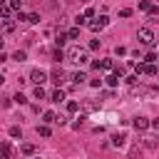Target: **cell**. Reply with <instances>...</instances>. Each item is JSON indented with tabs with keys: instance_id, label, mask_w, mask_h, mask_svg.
Returning <instances> with one entry per match:
<instances>
[{
	"instance_id": "obj_1",
	"label": "cell",
	"mask_w": 159,
	"mask_h": 159,
	"mask_svg": "<svg viewBox=\"0 0 159 159\" xmlns=\"http://www.w3.org/2000/svg\"><path fill=\"white\" fill-rule=\"evenodd\" d=\"M65 55H67V60H70V62H75V65H84V62H87V55H84V50H82V47H70Z\"/></svg>"
},
{
	"instance_id": "obj_2",
	"label": "cell",
	"mask_w": 159,
	"mask_h": 159,
	"mask_svg": "<svg viewBox=\"0 0 159 159\" xmlns=\"http://www.w3.org/2000/svg\"><path fill=\"white\" fill-rule=\"evenodd\" d=\"M137 40H139L142 45H154V32H152V27H139V30H137Z\"/></svg>"
},
{
	"instance_id": "obj_3",
	"label": "cell",
	"mask_w": 159,
	"mask_h": 159,
	"mask_svg": "<svg viewBox=\"0 0 159 159\" xmlns=\"http://www.w3.org/2000/svg\"><path fill=\"white\" fill-rule=\"evenodd\" d=\"M107 25H109V17H107V15H99L97 20H92V22H89V30H92V32H99V30H102V27H107Z\"/></svg>"
},
{
	"instance_id": "obj_4",
	"label": "cell",
	"mask_w": 159,
	"mask_h": 159,
	"mask_svg": "<svg viewBox=\"0 0 159 159\" xmlns=\"http://www.w3.org/2000/svg\"><path fill=\"white\" fill-rule=\"evenodd\" d=\"M30 80H32V82H35V84H42V82H45V80H47V72H42V70H40V67H35V70H32V72H30Z\"/></svg>"
},
{
	"instance_id": "obj_5",
	"label": "cell",
	"mask_w": 159,
	"mask_h": 159,
	"mask_svg": "<svg viewBox=\"0 0 159 159\" xmlns=\"http://www.w3.org/2000/svg\"><path fill=\"white\" fill-rule=\"evenodd\" d=\"M124 144H127V134H124V132L112 134V147H114V149H122Z\"/></svg>"
},
{
	"instance_id": "obj_6",
	"label": "cell",
	"mask_w": 159,
	"mask_h": 159,
	"mask_svg": "<svg viewBox=\"0 0 159 159\" xmlns=\"http://www.w3.org/2000/svg\"><path fill=\"white\" fill-rule=\"evenodd\" d=\"M50 77H52V82H55V84H62L67 75H65V70H60V67H55V70L50 72Z\"/></svg>"
},
{
	"instance_id": "obj_7",
	"label": "cell",
	"mask_w": 159,
	"mask_h": 159,
	"mask_svg": "<svg viewBox=\"0 0 159 159\" xmlns=\"http://www.w3.org/2000/svg\"><path fill=\"white\" fill-rule=\"evenodd\" d=\"M132 124H134V129H139V132L149 129V119H147V117H134V119H132Z\"/></svg>"
},
{
	"instance_id": "obj_8",
	"label": "cell",
	"mask_w": 159,
	"mask_h": 159,
	"mask_svg": "<svg viewBox=\"0 0 159 159\" xmlns=\"http://www.w3.org/2000/svg\"><path fill=\"white\" fill-rule=\"evenodd\" d=\"M0 157H2V159H10V157H12V144H10V142H2V144H0Z\"/></svg>"
},
{
	"instance_id": "obj_9",
	"label": "cell",
	"mask_w": 159,
	"mask_h": 159,
	"mask_svg": "<svg viewBox=\"0 0 159 159\" xmlns=\"http://www.w3.org/2000/svg\"><path fill=\"white\" fill-rule=\"evenodd\" d=\"M42 122H45V124H57V114H55V112H45V114H42Z\"/></svg>"
},
{
	"instance_id": "obj_10",
	"label": "cell",
	"mask_w": 159,
	"mask_h": 159,
	"mask_svg": "<svg viewBox=\"0 0 159 159\" xmlns=\"http://www.w3.org/2000/svg\"><path fill=\"white\" fill-rule=\"evenodd\" d=\"M144 75L154 77V75H157V65H154V62H144Z\"/></svg>"
},
{
	"instance_id": "obj_11",
	"label": "cell",
	"mask_w": 159,
	"mask_h": 159,
	"mask_svg": "<svg viewBox=\"0 0 159 159\" xmlns=\"http://www.w3.org/2000/svg\"><path fill=\"white\" fill-rule=\"evenodd\" d=\"M70 80H72L75 84H82L87 77H84V72H72V75H70Z\"/></svg>"
},
{
	"instance_id": "obj_12",
	"label": "cell",
	"mask_w": 159,
	"mask_h": 159,
	"mask_svg": "<svg viewBox=\"0 0 159 159\" xmlns=\"http://www.w3.org/2000/svg\"><path fill=\"white\" fill-rule=\"evenodd\" d=\"M132 94H134V97H137V94H139V97H144V94H149V89H147V87H142V84H139V87H137V84H132Z\"/></svg>"
},
{
	"instance_id": "obj_13",
	"label": "cell",
	"mask_w": 159,
	"mask_h": 159,
	"mask_svg": "<svg viewBox=\"0 0 159 159\" xmlns=\"http://www.w3.org/2000/svg\"><path fill=\"white\" fill-rule=\"evenodd\" d=\"M67 40H70V35H67V32H62V30H60V32H57V40H55V42H57V47H62V45H65V42H67Z\"/></svg>"
},
{
	"instance_id": "obj_14",
	"label": "cell",
	"mask_w": 159,
	"mask_h": 159,
	"mask_svg": "<svg viewBox=\"0 0 159 159\" xmlns=\"http://www.w3.org/2000/svg\"><path fill=\"white\" fill-rule=\"evenodd\" d=\"M144 147H149V149H157V147H159L157 137H144Z\"/></svg>"
},
{
	"instance_id": "obj_15",
	"label": "cell",
	"mask_w": 159,
	"mask_h": 159,
	"mask_svg": "<svg viewBox=\"0 0 159 159\" xmlns=\"http://www.w3.org/2000/svg\"><path fill=\"white\" fill-rule=\"evenodd\" d=\"M139 154H142V147H139V144H132V147H129V159H137Z\"/></svg>"
},
{
	"instance_id": "obj_16",
	"label": "cell",
	"mask_w": 159,
	"mask_h": 159,
	"mask_svg": "<svg viewBox=\"0 0 159 159\" xmlns=\"http://www.w3.org/2000/svg\"><path fill=\"white\" fill-rule=\"evenodd\" d=\"M104 80H107V84H109V87H117V84H119V77H117L114 72H112V75H107Z\"/></svg>"
},
{
	"instance_id": "obj_17",
	"label": "cell",
	"mask_w": 159,
	"mask_h": 159,
	"mask_svg": "<svg viewBox=\"0 0 159 159\" xmlns=\"http://www.w3.org/2000/svg\"><path fill=\"white\" fill-rule=\"evenodd\" d=\"M32 94H35V99H45V89H42V84H35Z\"/></svg>"
},
{
	"instance_id": "obj_18",
	"label": "cell",
	"mask_w": 159,
	"mask_h": 159,
	"mask_svg": "<svg viewBox=\"0 0 159 159\" xmlns=\"http://www.w3.org/2000/svg\"><path fill=\"white\" fill-rule=\"evenodd\" d=\"M50 99H52V102H62V99H65V92H62V89H55V92L50 94Z\"/></svg>"
},
{
	"instance_id": "obj_19",
	"label": "cell",
	"mask_w": 159,
	"mask_h": 159,
	"mask_svg": "<svg viewBox=\"0 0 159 159\" xmlns=\"http://www.w3.org/2000/svg\"><path fill=\"white\" fill-rule=\"evenodd\" d=\"M37 134H40V137H50L52 132H50V127H47V124H37Z\"/></svg>"
},
{
	"instance_id": "obj_20",
	"label": "cell",
	"mask_w": 159,
	"mask_h": 159,
	"mask_svg": "<svg viewBox=\"0 0 159 159\" xmlns=\"http://www.w3.org/2000/svg\"><path fill=\"white\" fill-rule=\"evenodd\" d=\"M12 60H17V62H22V60H27V55H25V50H15V52H12Z\"/></svg>"
},
{
	"instance_id": "obj_21",
	"label": "cell",
	"mask_w": 159,
	"mask_h": 159,
	"mask_svg": "<svg viewBox=\"0 0 159 159\" xmlns=\"http://www.w3.org/2000/svg\"><path fill=\"white\" fill-rule=\"evenodd\" d=\"M65 107H67V112H70V114H72V112H77V109H80V104H77V102H75V99H70V102H67V104H65Z\"/></svg>"
},
{
	"instance_id": "obj_22",
	"label": "cell",
	"mask_w": 159,
	"mask_h": 159,
	"mask_svg": "<svg viewBox=\"0 0 159 159\" xmlns=\"http://www.w3.org/2000/svg\"><path fill=\"white\" fill-rule=\"evenodd\" d=\"M10 137H15V139L20 137V139H22V129H20L17 124H15V127H10Z\"/></svg>"
},
{
	"instance_id": "obj_23",
	"label": "cell",
	"mask_w": 159,
	"mask_h": 159,
	"mask_svg": "<svg viewBox=\"0 0 159 159\" xmlns=\"http://www.w3.org/2000/svg\"><path fill=\"white\" fill-rule=\"evenodd\" d=\"M0 17H2V20L10 17V5H0Z\"/></svg>"
},
{
	"instance_id": "obj_24",
	"label": "cell",
	"mask_w": 159,
	"mask_h": 159,
	"mask_svg": "<svg viewBox=\"0 0 159 159\" xmlns=\"http://www.w3.org/2000/svg\"><path fill=\"white\" fill-rule=\"evenodd\" d=\"M27 22H30V25H37V22H40V15H37V12H30V15H27Z\"/></svg>"
},
{
	"instance_id": "obj_25",
	"label": "cell",
	"mask_w": 159,
	"mask_h": 159,
	"mask_svg": "<svg viewBox=\"0 0 159 159\" xmlns=\"http://www.w3.org/2000/svg\"><path fill=\"white\" fill-rule=\"evenodd\" d=\"M2 30H5V32H12V30H15V22L5 20V22H2Z\"/></svg>"
},
{
	"instance_id": "obj_26",
	"label": "cell",
	"mask_w": 159,
	"mask_h": 159,
	"mask_svg": "<svg viewBox=\"0 0 159 159\" xmlns=\"http://www.w3.org/2000/svg\"><path fill=\"white\" fill-rule=\"evenodd\" d=\"M67 35H70V40H77V37H80V27H72Z\"/></svg>"
},
{
	"instance_id": "obj_27",
	"label": "cell",
	"mask_w": 159,
	"mask_h": 159,
	"mask_svg": "<svg viewBox=\"0 0 159 159\" xmlns=\"http://www.w3.org/2000/svg\"><path fill=\"white\" fill-rule=\"evenodd\" d=\"M52 57H55V60H62V57H67V55H65V52H62V47H57V50H55V52H52Z\"/></svg>"
},
{
	"instance_id": "obj_28",
	"label": "cell",
	"mask_w": 159,
	"mask_h": 159,
	"mask_svg": "<svg viewBox=\"0 0 159 159\" xmlns=\"http://www.w3.org/2000/svg\"><path fill=\"white\" fill-rule=\"evenodd\" d=\"M102 70H114V62L112 60H102Z\"/></svg>"
},
{
	"instance_id": "obj_29",
	"label": "cell",
	"mask_w": 159,
	"mask_h": 159,
	"mask_svg": "<svg viewBox=\"0 0 159 159\" xmlns=\"http://www.w3.org/2000/svg\"><path fill=\"white\" fill-rule=\"evenodd\" d=\"M129 15H132V7H122L119 10V17H129Z\"/></svg>"
},
{
	"instance_id": "obj_30",
	"label": "cell",
	"mask_w": 159,
	"mask_h": 159,
	"mask_svg": "<svg viewBox=\"0 0 159 159\" xmlns=\"http://www.w3.org/2000/svg\"><path fill=\"white\" fill-rule=\"evenodd\" d=\"M154 60H157V52H147L144 55V62H154Z\"/></svg>"
},
{
	"instance_id": "obj_31",
	"label": "cell",
	"mask_w": 159,
	"mask_h": 159,
	"mask_svg": "<svg viewBox=\"0 0 159 159\" xmlns=\"http://www.w3.org/2000/svg\"><path fill=\"white\" fill-rule=\"evenodd\" d=\"M12 99H15V102H17V104H25V102H27V99H25V94H20V92H17V94H15V97H12Z\"/></svg>"
},
{
	"instance_id": "obj_32",
	"label": "cell",
	"mask_w": 159,
	"mask_h": 159,
	"mask_svg": "<svg viewBox=\"0 0 159 159\" xmlns=\"http://www.w3.org/2000/svg\"><path fill=\"white\" fill-rule=\"evenodd\" d=\"M32 152H35L32 144H22V154H32Z\"/></svg>"
},
{
	"instance_id": "obj_33",
	"label": "cell",
	"mask_w": 159,
	"mask_h": 159,
	"mask_svg": "<svg viewBox=\"0 0 159 159\" xmlns=\"http://www.w3.org/2000/svg\"><path fill=\"white\" fill-rule=\"evenodd\" d=\"M20 5H22V0H10V10H20Z\"/></svg>"
},
{
	"instance_id": "obj_34",
	"label": "cell",
	"mask_w": 159,
	"mask_h": 159,
	"mask_svg": "<svg viewBox=\"0 0 159 159\" xmlns=\"http://www.w3.org/2000/svg\"><path fill=\"white\" fill-rule=\"evenodd\" d=\"M139 7H142V10H149L152 2H149V0H139Z\"/></svg>"
},
{
	"instance_id": "obj_35",
	"label": "cell",
	"mask_w": 159,
	"mask_h": 159,
	"mask_svg": "<svg viewBox=\"0 0 159 159\" xmlns=\"http://www.w3.org/2000/svg\"><path fill=\"white\" fill-rule=\"evenodd\" d=\"M75 22H77V25H80V27H82V25H84V22H87V17H84V15H77V17H75Z\"/></svg>"
},
{
	"instance_id": "obj_36",
	"label": "cell",
	"mask_w": 159,
	"mask_h": 159,
	"mask_svg": "<svg viewBox=\"0 0 159 159\" xmlns=\"http://www.w3.org/2000/svg\"><path fill=\"white\" fill-rule=\"evenodd\" d=\"M99 45H102L99 40H89V50H99Z\"/></svg>"
},
{
	"instance_id": "obj_37",
	"label": "cell",
	"mask_w": 159,
	"mask_h": 159,
	"mask_svg": "<svg viewBox=\"0 0 159 159\" xmlns=\"http://www.w3.org/2000/svg\"><path fill=\"white\" fill-rule=\"evenodd\" d=\"M134 72H137V75H144V62H139V65H134Z\"/></svg>"
},
{
	"instance_id": "obj_38",
	"label": "cell",
	"mask_w": 159,
	"mask_h": 159,
	"mask_svg": "<svg viewBox=\"0 0 159 159\" xmlns=\"http://www.w3.org/2000/svg\"><path fill=\"white\" fill-rule=\"evenodd\" d=\"M147 12H149V15H152V17H154V15H159V7H157V5H152V7H149V10H147Z\"/></svg>"
},
{
	"instance_id": "obj_39",
	"label": "cell",
	"mask_w": 159,
	"mask_h": 159,
	"mask_svg": "<svg viewBox=\"0 0 159 159\" xmlns=\"http://www.w3.org/2000/svg\"><path fill=\"white\" fill-rule=\"evenodd\" d=\"M94 15H97L94 7H87V10H84V17H94Z\"/></svg>"
},
{
	"instance_id": "obj_40",
	"label": "cell",
	"mask_w": 159,
	"mask_h": 159,
	"mask_svg": "<svg viewBox=\"0 0 159 159\" xmlns=\"http://www.w3.org/2000/svg\"><path fill=\"white\" fill-rule=\"evenodd\" d=\"M137 80H139V75H129V77H127V82H129V84H137Z\"/></svg>"
},
{
	"instance_id": "obj_41",
	"label": "cell",
	"mask_w": 159,
	"mask_h": 159,
	"mask_svg": "<svg viewBox=\"0 0 159 159\" xmlns=\"http://www.w3.org/2000/svg\"><path fill=\"white\" fill-rule=\"evenodd\" d=\"M17 20H20V22H27V15H25V12H20V10H17Z\"/></svg>"
},
{
	"instance_id": "obj_42",
	"label": "cell",
	"mask_w": 159,
	"mask_h": 159,
	"mask_svg": "<svg viewBox=\"0 0 159 159\" xmlns=\"http://www.w3.org/2000/svg\"><path fill=\"white\" fill-rule=\"evenodd\" d=\"M82 124H84V117H80V119H77V122H75V124H72V127H75V129H80V127H82Z\"/></svg>"
},
{
	"instance_id": "obj_43",
	"label": "cell",
	"mask_w": 159,
	"mask_h": 159,
	"mask_svg": "<svg viewBox=\"0 0 159 159\" xmlns=\"http://www.w3.org/2000/svg\"><path fill=\"white\" fill-rule=\"evenodd\" d=\"M149 127H154V129H159V117H157V119H149Z\"/></svg>"
},
{
	"instance_id": "obj_44",
	"label": "cell",
	"mask_w": 159,
	"mask_h": 159,
	"mask_svg": "<svg viewBox=\"0 0 159 159\" xmlns=\"http://www.w3.org/2000/svg\"><path fill=\"white\" fill-rule=\"evenodd\" d=\"M2 82H5V75H0V84H2Z\"/></svg>"
},
{
	"instance_id": "obj_45",
	"label": "cell",
	"mask_w": 159,
	"mask_h": 159,
	"mask_svg": "<svg viewBox=\"0 0 159 159\" xmlns=\"http://www.w3.org/2000/svg\"><path fill=\"white\" fill-rule=\"evenodd\" d=\"M0 5H5V0H0Z\"/></svg>"
},
{
	"instance_id": "obj_46",
	"label": "cell",
	"mask_w": 159,
	"mask_h": 159,
	"mask_svg": "<svg viewBox=\"0 0 159 159\" xmlns=\"http://www.w3.org/2000/svg\"><path fill=\"white\" fill-rule=\"evenodd\" d=\"M80 2H89V0H80Z\"/></svg>"
},
{
	"instance_id": "obj_47",
	"label": "cell",
	"mask_w": 159,
	"mask_h": 159,
	"mask_svg": "<svg viewBox=\"0 0 159 159\" xmlns=\"http://www.w3.org/2000/svg\"><path fill=\"white\" fill-rule=\"evenodd\" d=\"M32 159H40V157H32Z\"/></svg>"
}]
</instances>
